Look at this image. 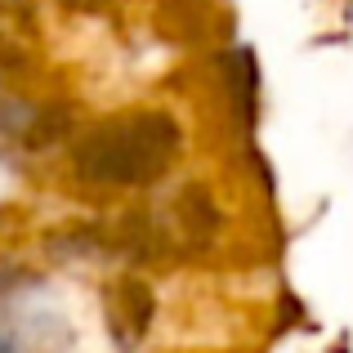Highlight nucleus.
<instances>
[{
  "mask_svg": "<svg viewBox=\"0 0 353 353\" xmlns=\"http://www.w3.org/2000/svg\"><path fill=\"white\" fill-rule=\"evenodd\" d=\"M179 152V130L165 117H121L85 134L77 148V170L94 183H152Z\"/></svg>",
  "mask_w": 353,
  "mask_h": 353,
  "instance_id": "1",
  "label": "nucleus"
}]
</instances>
